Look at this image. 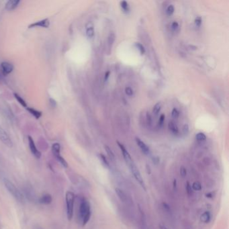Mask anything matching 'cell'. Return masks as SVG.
<instances>
[{"label":"cell","instance_id":"obj_1","mask_svg":"<svg viewBox=\"0 0 229 229\" xmlns=\"http://www.w3.org/2000/svg\"><path fill=\"white\" fill-rule=\"evenodd\" d=\"M91 214V211L90 204L87 200H82L79 207V215L81 219H82L83 226H85L89 222Z\"/></svg>","mask_w":229,"mask_h":229},{"label":"cell","instance_id":"obj_2","mask_svg":"<svg viewBox=\"0 0 229 229\" xmlns=\"http://www.w3.org/2000/svg\"><path fill=\"white\" fill-rule=\"evenodd\" d=\"M4 184L7 190L9 191V192L17 200L20 202H24V197L21 192L16 187L12 182H11L10 180L7 179H4Z\"/></svg>","mask_w":229,"mask_h":229},{"label":"cell","instance_id":"obj_3","mask_svg":"<svg viewBox=\"0 0 229 229\" xmlns=\"http://www.w3.org/2000/svg\"><path fill=\"white\" fill-rule=\"evenodd\" d=\"M66 204H67V215L68 219L70 220L73 216V208L75 202V194L71 192L66 193Z\"/></svg>","mask_w":229,"mask_h":229},{"label":"cell","instance_id":"obj_4","mask_svg":"<svg viewBox=\"0 0 229 229\" xmlns=\"http://www.w3.org/2000/svg\"><path fill=\"white\" fill-rule=\"evenodd\" d=\"M128 166L129 167L130 172H131L132 173V174L135 177L136 180L138 182V184L141 185V187L143 188L144 190L146 191V187H145V184H144L143 178L141 175V173L140 172V171H139L138 168L137 167V165H136L134 162H133V163L128 165Z\"/></svg>","mask_w":229,"mask_h":229},{"label":"cell","instance_id":"obj_5","mask_svg":"<svg viewBox=\"0 0 229 229\" xmlns=\"http://www.w3.org/2000/svg\"><path fill=\"white\" fill-rule=\"evenodd\" d=\"M0 141L8 147H11L13 146L12 141H11L9 135L1 126H0Z\"/></svg>","mask_w":229,"mask_h":229},{"label":"cell","instance_id":"obj_6","mask_svg":"<svg viewBox=\"0 0 229 229\" xmlns=\"http://www.w3.org/2000/svg\"><path fill=\"white\" fill-rule=\"evenodd\" d=\"M28 144H29V147H30V149L31 150V152L32 154L34 155V156L35 157H36L37 159H39L40 158V156H41V153H40V152L39 151V150L37 149V148L35 145V143H34V142L33 141L32 138L31 137H28Z\"/></svg>","mask_w":229,"mask_h":229},{"label":"cell","instance_id":"obj_7","mask_svg":"<svg viewBox=\"0 0 229 229\" xmlns=\"http://www.w3.org/2000/svg\"><path fill=\"white\" fill-rule=\"evenodd\" d=\"M2 73L4 75H8L14 70V66L12 64L8 62H3L1 64Z\"/></svg>","mask_w":229,"mask_h":229},{"label":"cell","instance_id":"obj_8","mask_svg":"<svg viewBox=\"0 0 229 229\" xmlns=\"http://www.w3.org/2000/svg\"><path fill=\"white\" fill-rule=\"evenodd\" d=\"M49 26H50V22H49V20L46 18V19L40 20V21H38L35 23H33V24H32L29 26L28 28H36V27H41V28H47L49 27Z\"/></svg>","mask_w":229,"mask_h":229},{"label":"cell","instance_id":"obj_9","mask_svg":"<svg viewBox=\"0 0 229 229\" xmlns=\"http://www.w3.org/2000/svg\"><path fill=\"white\" fill-rule=\"evenodd\" d=\"M135 140H136V143H137V145L141 149L142 151H143L145 155H149L150 153L149 147H148L143 141H141L139 138L137 137L135 138Z\"/></svg>","mask_w":229,"mask_h":229},{"label":"cell","instance_id":"obj_10","mask_svg":"<svg viewBox=\"0 0 229 229\" xmlns=\"http://www.w3.org/2000/svg\"><path fill=\"white\" fill-rule=\"evenodd\" d=\"M20 2L19 0H10L8 1L5 4V9L8 11L14 10L18 6Z\"/></svg>","mask_w":229,"mask_h":229},{"label":"cell","instance_id":"obj_11","mask_svg":"<svg viewBox=\"0 0 229 229\" xmlns=\"http://www.w3.org/2000/svg\"><path fill=\"white\" fill-rule=\"evenodd\" d=\"M87 28H86V35L88 36L89 39H91L92 37H94V34H95V30H94V26H93V24L91 22L88 23V24L86 26Z\"/></svg>","mask_w":229,"mask_h":229},{"label":"cell","instance_id":"obj_12","mask_svg":"<svg viewBox=\"0 0 229 229\" xmlns=\"http://www.w3.org/2000/svg\"><path fill=\"white\" fill-rule=\"evenodd\" d=\"M115 192L116 193L118 198L120 199V200L122 202H126L127 201H128V198H127V196L126 195V193H124L122 190H120V188H116Z\"/></svg>","mask_w":229,"mask_h":229},{"label":"cell","instance_id":"obj_13","mask_svg":"<svg viewBox=\"0 0 229 229\" xmlns=\"http://www.w3.org/2000/svg\"><path fill=\"white\" fill-rule=\"evenodd\" d=\"M168 128H169V130L174 135H179L178 127V126H177V124L173 121L169 122V125H168Z\"/></svg>","mask_w":229,"mask_h":229},{"label":"cell","instance_id":"obj_14","mask_svg":"<svg viewBox=\"0 0 229 229\" xmlns=\"http://www.w3.org/2000/svg\"><path fill=\"white\" fill-rule=\"evenodd\" d=\"M39 202L42 204H49L52 202V198L49 194H45L40 198Z\"/></svg>","mask_w":229,"mask_h":229},{"label":"cell","instance_id":"obj_15","mask_svg":"<svg viewBox=\"0 0 229 229\" xmlns=\"http://www.w3.org/2000/svg\"><path fill=\"white\" fill-rule=\"evenodd\" d=\"M211 219V214L210 212L208 211L205 212L203 213L200 216V220L204 223H208L210 222Z\"/></svg>","mask_w":229,"mask_h":229},{"label":"cell","instance_id":"obj_16","mask_svg":"<svg viewBox=\"0 0 229 229\" xmlns=\"http://www.w3.org/2000/svg\"><path fill=\"white\" fill-rule=\"evenodd\" d=\"M26 109L32 115H33L36 118V119H39L40 116H42L41 112L38 111V110L34 109L33 108H26Z\"/></svg>","mask_w":229,"mask_h":229},{"label":"cell","instance_id":"obj_17","mask_svg":"<svg viewBox=\"0 0 229 229\" xmlns=\"http://www.w3.org/2000/svg\"><path fill=\"white\" fill-rule=\"evenodd\" d=\"M52 150H53V153L54 155L56 156H58L60 155V146L59 143H54L53 147H52Z\"/></svg>","mask_w":229,"mask_h":229},{"label":"cell","instance_id":"obj_18","mask_svg":"<svg viewBox=\"0 0 229 229\" xmlns=\"http://www.w3.org/2000/svg\"><path fill=\"white\" fill-rule=\"evenodd\" d=\"M120 6L122 10L125 13H128L130 11V6L128 3L126 1H122L120 2Z\"/></svg>","mask_w":229,"mask_h":229},{"label":"cell","instance_id":"obj_19","mask_svg":"<svg viewBox=\"0 0 229 229\" xmlns=\"http://www.w3.org/2000/svg\"><path fill=\"white\" fill-rule=\"evenodd\" d=\"M196 140L200 142H203L206 140V136L203 132H199L196 135Z\"/></svg>","mask_w":229,"mask_h":229},{"label":"cell","instance_id":"obj_20","mask_svg":"<svg viewBox=\"0 0 229 229\" xmlns=\"http://www.w3.org/2000/svg\"><path fill=\"white\" fill-rule=\"evenodd\" d=\"M104 149H105L107 154H108V155L109 156V157L110 158V159H112V160H114V159H115V156H114V153H113L112 150H111V149H110V148L107 145L104 146Z\"/></svg>","mask_w":229,"mask_h":229},{"label":"cell","instance_id":"obj_21","mask_svg":"<svg viewBox=\"0 0 229 229\" xmlns=\"http://www.w3.org/2000/svg\"><path fill=\"white\" fill-rule=\"evenodd\" d=\"M161 109V104L160 102L156 103L154 106V107H153V114H154L155 115H157L159 113V112H160Z\"/></svg>","mask_w":229,"mask_h":229},{"label":"cell","instance_id":"obj_22","mask_svg":"<svg viewBox=\"0 0 229 229\" xmlns=\"http://www.w3.org/2000/svg\"><path fill=\"white\" fill-rule=\"evenodd\" d=\"M99 156H100V160L101 161V162H102V163L105 165V167L110 168V163H109L108 159H106V156H104L103 154H100Z\"/></svg>","mask_w":229,"mask_h":229},{"label":"cell","instance_id":"obj_23","mask_svg":"<svg viewBox=\"0 0 229 229\" xmlns=\"http://www.w3.org/2000/svg\"><path fill=\"white\" fill-rule=\"evenodd\" d=\"M14 96H15L16 99L17 100V101H18V102L21 104V105L22 106L25 107V108H27V105H26V101L22 99V97H21L20 96V95L18 94H14Z\"/></svg>","mask_w":229,"mask_h":229},{"label":"cell","instance_id":"obj_24","mask_svg":"<svg viewBox=\"0 0 229 229\" xmlns=\"http://www.w3.org/2000/svg\"><path fill=\"white\" fill-rule=\"evenodd\" d=\"M192 190L195 191H200L202 190V185L199 181H195L193 183L192 185Z\"/></svg>","mask_w":229,"mask_h":229},{"label":"cell","instance_id":"obj_25","mask_svg":"<svg viewBox=\"0 0 229 229\" xmlns=\"http://www.w3.org/2000/svg\"><path fill=\"white\" fill-rule=\"evenodd\" d=\"M174 11H175L174 6H173V5H169V6L167 7V10H166L167 15L169 16H172L173 14V13H174Z\"/></svg>","mask_w":229,"mask_h":229},{"label":"cell","instance_id":"obj_26","mask_svg":"<svg viewBox=\"0 0 229 229\" xmlns=\"http://www.w3.org/2000/svg\"><path fill=\"white\" fill-rule=\"evenodd\" d=\"M135 46H136V47L137 48L138 50L139 51V52H140V53L141 55H143L144 53H145V49H144L143 45H141V43L137 42L135 44Z\"/></svg>","mask_w":229,"mask_h":229},{"label":"cell","instance_id":"obj_27","mask_svg":"<svg viewBox=\"0 0 229 229\" xmlns=\"http://www.w3.org/2000/svg\"><path fill=\"white\" fill-rule=\"evenodd\" d=\"M56 158L57 159V160L59 161L60 163H61V165H63V167H67V166H68V164H67V161L65 160L64 159H63V158L61 156L59 155V156H57Z\"/></svg>","mask_w":229,"mask_h":229},{"label":"cell","instance_id":"obj_28","mask_svg":"<svg viewBox=\"0 0 229 229\" xmlns=\"http://www.w3.org/2000/svg\"><path fill=\"white\" fill-rule=\"evenodd\" d=\"M179 172H180V175L182 177V178H185L187 175V169L184 166H181L180 167V170H179Z\"/></svg>","mask_w":229,"mask_h":229},{"label":"cell","instance_id":"obj_29","mask_svg":"<svg viewBox=\"0 0 229 229\" xmlns=\"http://www.w3.org/2000/svg\"><path fill=\"white\" fill-rule=\"evenodd\" d=\"M165 115L161 114L160 118H159V122H158V126H159V128H161V127L163 126V124H164V122H165Z\"/></svg>","mask_w":229,"mask_h":229},{"label":"cell","instance_id":"obj_30","mask_svg":"<svg viewBox=\"0 0 229 229\" xmlns=\"http://www.w3.org/2000/svg\"><path fill=\"white\" fill-rule=\"evenodd\" d=\"M172 116L173 118H178L179 116V112L177 108H173L172 111Z\"/></svg>","mask_w":229,"mask_h":229},{"label":"cell","instance_id":"obj_31","mask_svg":"<svg viewBox=\"0 0 229 229\" xmlns=\"http://www.w3.org/2000/svg\"><path fill=\"white\" fill-rule=\"evenodd\" d=\"M202 20L201 17H200V16L197 17V18L195 19V25H196V26L198 27V28L200 27L201 25H202Z\"/></svg>","mask_w":229,"mask_h":229},{"label":"cell","instance_id":"obj_32","mask_svg":"<svg viewBox=\"0 0 229 229\" xmlns=\"http://www.w3.org/2000/svg\"><path fill=\"white\" fill-rule=\"evenodd\" d=\"M125 93L127 95H128V96H132L133 94H134V91H133V89L131 88H130V87H126V88H125Z\"/></svg>","mask_w":229,"mask_h":229},{"label":"cell","instance_id":"obj_33","mask_svg":"<svg viewBox=\"0 0 229 229\" xmlns=\"http://www.w3.org/2000/svg\"><path fill=\"white\" fill-rule=\"evenodd\" d=\"M186 191L188 193V195H190V194H192V188L189 182H187L186 184Z\"/></svg>","mask_w":229,"mask_h":229},{"label":"cell","instance_id":"obj_34","mask_svg":"<svg viewBox=\"0 0 229 229\" xmlns=\"http://www.w3.org/2000/svg\"><path fill=\"white\" fill-rule=\"evenodd\" d=\"M162 205H163V208L165 211L167 212H171V208L169 207V206L167 204V203L163 202V204H162Z\"/></svg>","mask_w":229,"mask_h":229},{"label":"cell","instance_id":"obj_35","mask_svg":"<svg viewBox=\"0 0 229 229\" xmlns=\"http://www.w3.org/2000/svg\"><path fill=\"white\" fill-rule=\"evenodd\" d=\"M172 28L173 31H176L179 28V24L177 22H173L172 24Z\"/></svg>","mask_w":229,"mask_h":229},{"label":"cell","instance_id":"obj_36","mask_svg":"<svg viewBox=\"0 0 229 229\" xmlns=\"http://www.w3.org/2000/svg\"><path fill=\"white\" fill-rule=\"evenodd\" d=\"M147 124H149V125H150L152 123V118H151V116H150V114H149V112H147Z\"/></svg>","mask_w":229,"mask_h":229},{"label":"cell","instance_id":"obj_37","mask_svg":"<svg viewBox=\"0 0 229 229\" xmlns=\"http://www.w3.org/2000/svg\"><path fill=\"white\" fill-rule=\"evenodd\" d=\"M115 40V36L114 34H111L110 35V36L109 37V39H108V43H109V45H112L113 44V42H114Z\"/></svg>","mask_w":229,"mask_h":229},{"label":"cell","instance_id":"obj_38","mask_svg":"<svg viewBox=\"0 0 229 229\" xmlns=\"http://www.w3.org/2000/svg\"><path fill=\"white\" fill-rule=\"evenodd\" d=\"M183 131H184L185 135H187V133L189 132V126H188L187 124H185V125L184 126Z\"/></svg>","mask_w":229,"mask_h":229},{"label":"cell","instance_id":"obj_39","mask_svg":"<svg viewBox=\"0 0 229 229\" xmlns=\"http://www.w3.org/2000/svg\"><path fill=\"white\" fill-rule=\"evenodd\" d=\"M110 71H107L105 73V75H104V81H105V82H107V81H108V78L110 77Z\"/></svg>","mask_w":229,"mask_h":229},{"label":"cell","instance_id":"obj_40","mask_svg":"<svg viewBox=\"0 0 229 229\" xmlns=\"http://www.w3.org/2000/svg\"><path fill=\"white\" fill-rule=\"evenodd\" d=\"M50 104H51V106L52 107H53V108L56 106V101L53 99H50Z\"/></svg>","mask_w":229,"mask_h":229},{"label":"cell","instance_id":"obj_41","mask_svg":"<svg viewBox=\"0 0 229 229\" xmlns=\"http://www.w3.org/2000/svg\"><path fill=\"white\" fill-rule=\"evenodd\" d=\"M159 229H168L165 226L163 225H160L159 226Z\"/></svg>","mask_w":229,"mask_h":229},{"label":"cell","instance_id":"obj_42","mask_svg":"<svg viewBox=\"0 0 229 229\" xmlns=\"http://www.w3.org/2000/svg\"><path fill=\"white\" fill-rule=\"evenodd\" d=\"M176 186H177V181L176 179H174V181H173V187H174V189L176 188Z\"/></svg>","mask_w":229,"mask_h":229},{"label":"cell","instance_id":"obj_43","mask_svg":"<svg viewBox=\"0 0 229 229\" xmlns=\"http://www.w3.org/2000/svg\"><path fill=\"white\" fill-rule=\"evenodd\" d=\"M206 197H207V198H212L211 193H208V194H206Z\"/></svg>","mask_w":229,"mask_h":229},{"label":"cell","instance_id":"obj_44","mask_svg":"<svg viewBox=\"0 0 229 229\" xmlns=\"http://www.w3.org/2000/svg\"><path fill=\"white\" fill-rule=\"evenodd\" d=\"M36 229H42V228H36Z\"/></svg>","mask_w":229,"mask_h":229}]
</instances>
